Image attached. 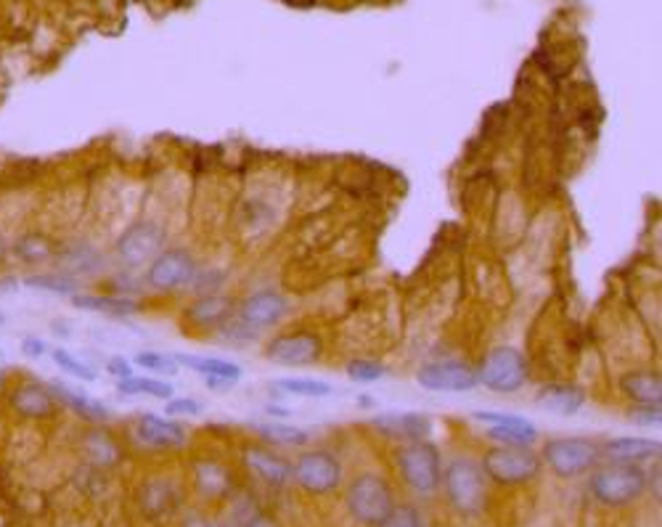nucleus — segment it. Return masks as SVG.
<instances>
[{
    "mask_svg": "<svg viewBox=\"0 0 662 527\" xmlns=\"http://www.w3.org/2000/svg\"><path fill=\"white\" fill-rule=\"evenodd\" d=\"M591 493L604 506H625L647 490V472L636 464H607L591 475Z\"/></svg>",
    "mask_w": 662,
    "mask_h": 527,
    "instance_id": "obj_1",
    "label": "nucleus"
},
{
    "mask_svg": "<svg viewBox=\"0 0 662 527\" xmlns=\"http://www.w3.org/2000/svg\"><path fill=\"white\" fill-rule=\"evenodd\" d=\"M443 485L445 496H448L456 512L467 514V517L482 512V506H485V472H482L477 461L467 459V456L453 459L445 469Z\"/></svg>",
    "mask_w": 662,
    "mask_h": 527,
    "instance_id": "obj_2",
    "label": "nucleus"
},
{
    "mask_svg": "<svg viewBox=\"0 0 662 527\" xmlns=\"http://www.w3.org/2000/svg\"><path fill=\"white\" fill-rule=\"evenodd\" d=\"M398 469L400 477L406 482L408 488L416 490V493H432L437 490L440 480H443V472H440V451L435 445L427 443V440H408L398 453Z\"/></svg>",
    "mask_w": 662,
    "mask_h": 527,
    "instance_id": "obj_3",
    "label": "nucleus"
},
{
    "mask_svg": "<svg viewBox=\"0 0 662 527\" xmlns=\"http://www.w3.org/2000/svg\"><path fill=\"white\" fill-rule=\"evenodd\" d=\"M543 459L557 477H580L596 467L602 448L588 437H554L543 445Z\"/></svg>",
    "mask_w": 662,
    "mask_h": 527,
    "instance_id": "obj_4",
    "label": "nucleus"
},
{
    "mask_svg": "<svg viewBox=\"0 0 662 527\" xmlns=\"http://www.w3.org/2000/svg\"><path fill=\"white\" fill-rule=\"evenodd\" d=\"M480 467L498 485H522L538 477L541 459L525 445H498L485 453Z\"/></svg>",
    "mask_w": 662,
    "mask_h": 527,
    "instance_id": "obj_5",
    "label": "nucleus"
},
{
    "mask_svg": "<svg viewBox=\"0 0 662 527\" xmlns=\"http://www.w3.org/2000/svg\"><path fill=\"white\" fill-rule=\"evenodd\" d=\"M347 509L363 525L379 527L384 517L395 509L390 485L379 475L355 477L347 488Z\"/></svg>",
    "mask_w": 662,
    "mask_h": 527,
    "instance_id": "obj_6",
    "label": "nucleus"
},
{
    "mask_svg": "<svg viewBox=\"0 0 662 527\" xmlns=\"http://www.w3.org/2000/svg\"><path fill=\"white\" fill-rule=\"evenodd\" d=\"M477 382H482L493 392L512 395V392L522 390L527 382L525 358L514 347H496L482 358L480 369H477Z\"/></svg>",
    "mask_w": 662,
    "mask_h": 527,
    "instance_id": "obj_7",
    "label": "nucleus"
},
{
    "mask_svg": "<svg viewBox=\"0 0 662 527\" xmlns=\"http://www.w3.org/2000/svg\"><path fill=\"white\" fill-rule=\"evenodd\" d=\"M194 257L186 249H162L154 260H151L149 271H146V284L157 292H175L196 281Z\"/></svg>",
    "mask_w": 662,
    "mask_h": 527,
    "instance_id": "obj_8",
    "label": "nucleus"
},
{
    "mask_svg": "<svg viewBox=\"0 0 662 527\" xmlns=\"http://www.w3.org/2000/svg\"><path fill=\"white\" fill-rule=\"evenodd\" d=\"M292 477L302 490H308L313 496H324L339 485L342 467L337 456H331L329 451H308L294 461Z\"/></svg>",
    "mask_w": 662,
    "mask_h": 527,
    "instance_id": "obj_9",
    "label": "nucleus"
},
{
    "mask_svg": "<svg viewBox=\"0 0 662 527\" xmlns=\"http://www.w3.org/2000/svg\"><path fill=\"white\" fill-rule=\"evenodd\" d=\"M162 244H165V231L157 226V223H133V226L125 231V234L117 239V257L122 263L130 265V268H138V265L149 263L154 257L162 252Z\"/></svg>",
    "mask_w": 662,
    "mask_h": 527,
    "instance_id": "obj_10",
    "label": "nucleus"
},
{
    "mask_svg": "<svg viewBox=\"0 0 662 527\" xmlns=\"http://www.w3.org/2000/svg\"><path fill=\"white\" fill-rule=\"evenodd\" d=\"M416 382L432 392H469L477 387V371L461 361L427 363L416 374Z\"/></svg>",
    "mask_w": 662,
    "mask_h": 527,
    "instance_id": "obj_11",
    "label": "nucleus"
},
{
    "mask_svg": "<svg viewBox=\"0 0 662 527\" xmlns=\"http://www.w3.org/2000/svg\"><path fill=\"white\" fill-rule=\"evenodd\" d=\"M265 358L279 366H310L321 358V339L310 332H297V334H281V337L271 339L265 347Z\"/></svg>",
    "mask_w": 662,
    "mask_h": 527,
    "instance_id": "obj_12",
    "label": "nucleus"
},
{
    "mask_svg": "<svg viewBox=\"0 0 662 527\" xmlns=\"http://www.w3.org/2000/svg\"><path fill=\"white\" fill-rule=\"evenodd\" d=\"M286 310H289V302H286L284 294L263 289V292L249 294L247 300L241 302L239 321H244L249 329L260 332V329L279 324L281 318L286 316Z\"/></svg>",
    "mask_w": 662,
    "mask_h": 527,
    "instance_id": "obj_13",
    "label": "nucleus"
},
{
    "mask_svg": "<svg viewBox=\"0 0 662 527\" xmlns=\"http://www.w3.org/2000/svg\"><path fill=\"white\" fill-rule=\"evenodd\" d=\"M8 403L22 419H48L56 414V398L48 384L43 382H22L16 384Z\"/></svg>",
    "mask_w": 662,
    "mask_h": 527,
    "instance_id": "obj_14",
    "label": "nucleus"
},
{
    "mask_svg": "<svg viewBox=\"0 0 662 527\" xmlns=\"http://www.w3.org/2000/svg\"><path fill=\"white\" fill-rule=\"evenodd\" d=\"M244 464H247L252 475H257L268 485H276V488L292 480V464L281 459L279 453L268 451V448H257V445L247 448L244 451Z\"/></svg>",
    "mask_w": 662,
    "mask_h": 527,
    "instance_id": "obj_15",
    "label": "nucleus"
},
{
    "mask_svg": "<svg viewBox=\"0 0 662 527\" xmlns=\"http://www.w3.org/2000/svg\"><path fill=\"white\" fill-rule=\"evenodd\" d=\"M138 437L154 448H178L186 443V430L181 424L162 419L157 414H141L138 416Z\"/></svg>",
    "mask_w": 662,
    "mask_h": 527,
    "instance_id": "obj_16",
    "label": "nucleus"
},
{
    "mask_svg": "<svg viewBox=\"0 0 662 527\" xmlns=\"http://www.w3.org/2000/svg\"><path fill=\"white\" fill-rule=\"evenodd\" d=\"M371 424L395 440H424L432 432V422L424 414H384L377 416Z\"/></svg>",
    "mask_w": 662,
    "mask_h": 527,
    "instance_id": "obj_17",
    "label": "nucleus"
},
{
    "mask_svg": "<svg viewBox=\"0 0 662 527\" xmlns=\"http://www.w3.org/2000/svg\"><path fill=\"white\" fill-rule=\"evenodd\" d=\"M535 403L551 411V414L572 416L586 406V395H583L580 387H572V384H546L535 395Z\"/></svg>",
    "mask_w": 662,
    "mask_h": 527,
    "instance_id": "obj_18",
    "label": "nucleus"
},
{
    "mask_svg": "<svg viewBox=\"0 0 662 527\" xmlns=\"http://www.w3.org/2000/svg\"><path fill=\"white\" fill-rule=\"evenodd\" d=\"M620 390L636 403V406H660L662 379L657 371H628L620 379Z\"/></svg>",
    "mask_w": 662,
    "mask_h": 527,
    "instance_id": "obj_19",
    "label": "nucleus"
},
{
    "mask_svg": "<svg viewBox=\"0 0 662 527\" xmlns=\"http://www.w3.org/2000/svg\"><path fill=\"white\" fill-rule=\"evenodd\" d=\"M48 387H51L56 403H64L67 408H72L85 422H106V419H109V408H106L104 403H98V400L88 398L85 392H77L72 390V387H67V384L59 382L48 384Z\"/></svg>",
    "mask_w": 662,
    "mask_h": 527,
    "instance_id": "obj_20",
    "label": "nucleus"
},
{
    "mask_svg": "<svg viewBox=\"0 0 662 527\" xmlns=\"http://www.w3.org/2000/svg\"><path fill=\"white\" fill-rule=\"evenodd\" d=\"M612 461L623 464H639V461L655 459L660 456V443L657 440H641V437H615L602 448Z\"/></svg>",
    "mask_w": 662,
    "mask_h": 527,
    "instance_id": "obj_21",
    "label": "nucleus"
},
{
    "mask_svg": "<svg viewBox=\"0 0 662 527\" xmlns=\"http://www.w3.org/2000/svg\"><path fill=\"white\" fill-rule=\"evenodd\" d=\"M178 366H189L196 374H202L204 379H218L223 384L239 382L241 366L231 361H220V358H196V355H173Z\"/></svg>",
    "mask_w": 662,
    "mask_h": 527,
    "instance_id": "obj_22",
    "label": "nucleus"
},
{
    "mask_svg": "<svg viewBox=\"0 0 662 527\" xmlns=\"http://www.w3.org/2000/svg\"><path fill=\"white\" fill-rule=\"evenodd\" d=\"M72 305L91 313H106V316H130L138 313L141 305L128 297H109V294H72Z\"/></svg>",
    "mask_w": 662,
    "mask_h": 527,
    "instance_id": "obj_23",
    "label": "nucleus"
},
{
    "mask_svg": "<svg viewBox=\"0 0 662 527\" xmlns=\"http://www.w3.org/2000/svg\"><path fill=\"white\" fill-rule=\"evenodd\" d=\"M228 310H231V302L220 294H210V297H202L199 302H194L189 308V318L199 326H212L226 321Z\"/></svg>",
    "mask_w": 662,
    "mask_h": 527,
    "instance_id": "obj_24",
    "label": "nucleus"
},
{
    "mask_svg": "<svg viewBox=\"0 0 662 527\" xmlns=\"http://www.w3.org/2000/svg\"><path fill=\"white\" fill-rule=\"evenodd\" d=\"M85 453L98 467H114L120 459V448L106 432H88L85 435Z\"/></svg>",
    "mask_w": 662,
    "mask_h": 527,
    "instance_id": "obj_25",
    "label": "nucleus"
},
{
    "mask_svg": "<svg viewBox=\"0 0 662 527\" xmlns=\"http://www.w3.org/2000/svg\"><path fill=\"white\" fill-rule=\"evenodd\" d=\"M117 390H120L122 395H151V398L167 400L173 395V384L159 382V379L128 377V379H120Z\"/></svg>",
    "mask_w": 662,
    "mask_h": 527,
    "instance_id": "obj_26",
    "label": "nucleus"
},
{
    "mask_svg": "<svg viewBox=\"0 0 662 527\" xmlns=\"http://www.w3.org/2000/svg\"><path fill=\"white\" fill-rule=\"evenodd\" d=\"M14 255L24 260V263H43V260L53 255V247L46 236L27 234L14 244Z\"/></svg>",
    "mask_w": 662,
    "mask_h": 527,
    "instance_id": "obj_27",
    "label": "nucleus"
},
{
    "mask_svg": "<svg viewBox=\"0 0 662 527\" xmlns=\"http://www.w3.org/2000/svg\"><path fill=\"white\" fill-rule=\"evenodd\" d=\"M257 435L263 437V440H271V443L279 445H305L308 443V432L300 430V427H289V424H257L255 427Z\"/></svg>",
    "mask_w": 662,
    "mask_h": 527,
    "instance_id": "obj_28",
    "label": "nucleus"
},
{
    "mask_svg": "<svg viewBox=\"0 0 662 527\" xmlns=\"http://www.w3.org/2000/svg\"><path fill=\"white\" fill-rule=\"evenodd\" d=\"M273 387L289 392V395H302V398H326V395H331V384L318 382V379H276Z\"/></svg>",
    "mask_w": 662,
    "mask_h": 527,
    "instance_id": "obj_29",
    "label": "nucleus"
},
{
    "mask_svg": "<svg viewBox=\"0 0 662 527\" xmlns=\"http://www.w3.org/2000/svg\"><path fill=\"white\" fill-rule=\"evenodd\" d=\"M488 437L501 445H525V448H530V445L535 443V437H538V430H535L533 424H522V427H490Z\"/></svg>",
    "mask_w": 662,
    "mask_h": 527,
    "instance_id": "obj_30",
    "label": "nucleus"
},
{
    "mask_svg": "<svg viewBox=\"0 0 662 527\" xmlns=\"http://www.w3.org/2000/svg\"><path fill=\"white\" fill-rule=\"evenodd\" d=\"M24 284L30 289H43L51 294H77V284L59 273H40V276H27Z\"/></svg>",
    "mask_w": 662,
    "mask_h": 527,
    "instance_id": "obj_31",
    "label": "nucleus"
},
{
    "mask_svg": "<svg viewBox=\"0 0 662 527\" xmlns=\"http://www.w3.org/2000/svg\"><path fill=\"white\" fill-rule=\"evenodd\" d=\"M51 358L61 371H67L72 377H80L85 379V382H96V371H93L91 366H85L83 361H77L75 355L69 353V350H64V347H56L51 353Z\"/></svg>",
    "mask_w": 662,
    "mask_h": 527,
    "instance_id": "obj_32",
    "label": "nucleus"
},
{
    "mask_svg": "<svg viewBox=\"0 0 662 527\" xmlns=\"http://www.w3.org/2000/svg\"><path fill=\"white\" fill-rule=\"evenodd\" d=\"M347 377L353 379V382H377V379L384 377V366L374 361H353L347 366Z\"/></svg>",
    "mask_w": 662,
    "mask_h": 527,
    "instance_id": "obj_33",
    "label": "nucleus"
},
{
    "mask_svg": "<svg viewBox=\"0 0 662 527\" xmlns=\"http://www.w3.org/2000/svg\"><path fill=\"white\" fill-rule=\"evenodd\" d=\"M379 527H424L414 506H395Z\"/></svg>",
    "mask_w": 662,
    "mask_h": 527,
    "instance_id": "obj_34",
    "label": "nucleus"
},
{
    "mask_svg": "<svg viewBox=\"0 0 662 527\" xmlns=\"http://www.w3.org/2000/svg\"><path fill=\"white\" fill-rule=\"evenodd\" d=\"M136 366H143V369H154V371H165V374H175V371H178V363H175V358H170V355H162V353H138Z\"/></svg>",
    "mask_w": 662,
    "mask_h": 527,
    "instance_id": "obj_35",
    "label": "nucleus"
},
{
    "mask_svg": "<svg viewBox=\"0 0 662 527\" xmlns=\"http://www.w3.org/2000/svg\"><path fill=\"white\" fill-rule=\"evenodd\" d=\"M660 406H636L628 411V419L636 424H644V427H652V424H660Z\"/></svg>",
    "mask_w": 662,
    "mask_h": 527,
    "instance_id": "obj_36",
    "label": "nucleus"
},
{
    "mask_svg": "<svg viewBox=\"0 0 662 527\" xmlns=\"http://www.w3.org/2000/svg\"><path fill=\"white\" fill-rule=\"evenodd\" d=\"M167 416H178V414H186V416H196L199 411H202V403L199 400H191V398H181V400H170L167 403Z\"/></svg>",
    "mask_w": 662,
    "mask_h": 527,
    "instance_id": "obj_37",
    "label": "nucleus"
},
{
    "mask_svg": "<svg viewBox=\"0 0 662 527\" xmlns=\"http://www.w3.org/2000/svg\"><path fill=\"white\" fill-rule=\"evenodd\" d=\"M106 371H109L114 379L133 377V366H130L122 355H117V358H109V363H106Z\"/></svg>",
    "mask_w": 662,
    "mask_h": 527,
    "instance_id": "obj_38",
    "label": "nucleus"
},
{
    "mask_svg": "<svg viewBox=\"0 0 662 527\" xmlns=\"http://www.w3.org/2000/svg\"><path fill=\"white\" fill-rule=\"evenodd\" d=\"M48 347H46V342H43V339H38V337H27L22 342V353L27 355V358H40V355L46 353Z\"/></svg>",
    "mask_w": 662,
    "mask_h": 527,
    "instance_id": "obj_39",
    "label": "nucleus"
},
{
    "mask_svg": "<svg viewBox=\"0 0 662 527\" xmlns=\"http://www.w3.org/2000/svg\"><path fill=\"white\" fill-rule=\"evenodd\" d=\"M247 527H276L271 520H265V517H255V520L249 522Z\"/></svg>",
    "mask_w": 662,
    "mask_h": 527,
    "instance_id": "obj_40",
    "label": "nucleus"
},
{
    "mask_svg": "<svg viewBox=\"0 0 662 527\" xmlns=\"http://www.w3.org/2000/svg\"><path fill=\"white\" fill-rule=\"evenodd\" d=\"M6 239H3V234H0V260H3V255H6Z\"/></svg>",
    "mask_w": 662,
    "mask_h": 527,
    "instance_id": "obj_41",
    "label": "nucleus"
},
{
    "mask_svg": "<svg viewBox=\"0 0 662 527\" xmlns=\"http://www.w3.org/2000/svg\"><path fill=\"white\" fill-rule=\"evenodd\" d=\"M6 324V316H3V313H0V326Z\"/></svg>",
    "mask_w": 662,
    "mask_h": 527,
    "instance_id": "obj_42",
    "label": "nucleus"
},
{
    "mask_svg": "<svg viewBox=\"0 0 662 527\" xmlns=\"http://www.w3.org/2000/svg\"><path fill=\"white\" fill-rule=\"evenodd\" d=\"M0 361H3V350H0Z\"/></svg>",
    "mask_w": 662,
    "mask_h": 527,
    "instance_id": "obj_43",
    "label": "nucleus"
},
{
    "mask_svg": "<svg viewBox=\"0 0 662 527\" xmlns=\"http://www.w3.org/2000/svg\"><path fill=\"white\" fill-rule=\"evenodd\" d=\"M0 382H3V371H0Z\"/></svg>",
    "mask_w": 662,
    "mask_h": 527,
    "instance_id": "obj_44",
    "label": "nucleus"
}]
</instances>
